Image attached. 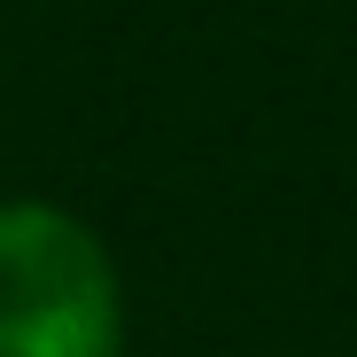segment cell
<instances>
[{
    "mask_svg": "<svg viewBox=\"0 0 357 357\" xmlns=\"http://www.w3.org/2000/svg\"><path fill=\"white\" fill-rule=\"evenodd\" d=\"M116 334L109 249L54 202H0V357H116Z\"/></svg>",
    "mask_w": 357,
    "mask_h": 357,
    "instance_id": "cell-1",
    "label": "cell"
}]
</instances>
